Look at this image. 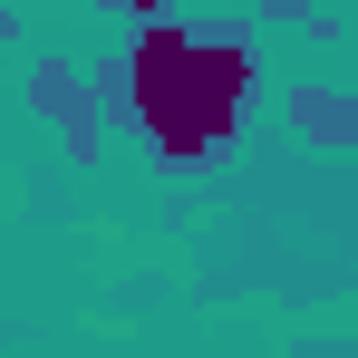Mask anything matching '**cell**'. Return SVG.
<instances>
[{"label":"cell","mask_w":358,"mask_h":358,"mask_svg":"<svg viewBox=\"0 0 358 358\" xmlns=\"http://www.w3.org/2000/svg\"><path fill=\"white\" fill-rule=\"evenodd\" d=\"M252 107V49L233 29H175L155 20L136 39V117L165 165H213Z\"/></svg>","instance_id":"obj_1"},{"label":"cell","mask_w":358,"mask_h":358,"mask_svg":"<svg viewBox=\"0 0 358 358\" xmlns=\"http://www.w3.org/2000/svg\"><path fill=\"white\" fill-rule=\"evenodd\" d=\"M291 126H320V145H349V136H358V97H310V87H300Z\"/></svg>","instance_id":"obj_2"},{"label":"cell","mask_w":358,"mask_h":358,"mask_svg":"<svg viewBox=\"0 0 358 358\" xmlns=\"http://www.w3.org/2000/svg\"><path fill=\"white\" fill-rule=\"evenodd\" d=\"M117 10H145V20H175V0H117Z\"/></svg>","instance_id":"obj_3"}]
</instances>
